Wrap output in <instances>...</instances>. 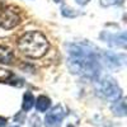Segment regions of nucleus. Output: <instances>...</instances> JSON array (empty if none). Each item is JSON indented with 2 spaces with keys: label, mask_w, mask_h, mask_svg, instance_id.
<instances>
[{
  "label": "nucleus",
  "mask_w": 127,
  "mask_h": 127,
  "mask_svg": "<svg viewBox=\"0 0 127 127\" xmlns=\"http://www.w3.org/2000/svg\"><path fill=\"white\" fill-rule=\"evenodd\" d=\"M67 54V67L72 74L90 79L99 76L100 59L90 43H70Z\"/></svg>",
  "instance_id": "1"
},
{
  "label": "nucleus",
  "mask_w": 127,
  "mask_h": 127,
  "mask_svg": "<svg viewBox=\"0 0 127 127\" xmlns=\"http://www.w3.org/2000/svg\"><path fill=\"white\" fill-rule=\"evenodd\" d=\"M48 47V39L38 31L27 32L18 39V50L31 59H39L45 56Z\"/></svg>",
  "instance_id": "2"
},
{
  "label": "nucleus",
  "mask_w": 127,
  "mask_h": 127,
  "mask_svg": "<svg viewBox=\"0 0 127 127\" xmlns=\"http://www.w3.org/2000/svg\"><path fill=\"white\" fill-rule=\"evenodd\" d=\"M97 93L99 97L108 102H116L122 98V89L109 75H102L97 78Z\"/></svg>",
  "instance_id": "3"
},
{
  "label": "nucleus",
  "mask_w": 127,
  "mask_h": 127,
  "mask_svg": "<svg viewBox=\"0 0 127 127\" xmlns=\"http://www.w3.org/2000/svg\"><path fill=\"white\" fill-rule=\"evenodd\" d=\"M20 23V15L17 9L6 5L0 8V27L3 29H12Z\"/></svg>",
  "instance_id": "4"
},
{
  "label": "nucleus",
  "mask_w": 127,
  "mask_h": 127,
  "mask_svg": "<svg viewBox=\"0 0 127 127\" xmlns=\"http://www.w3.org/2000/svg\"><path fill=\"white\" fill-rule=\"evenodd\" d=\"M67 116V109L64 105L59 104L48 111L45 116V126L46 127H60L64 118Z\"/></svg>",
  "instance_id": "5"
},
{
  "label": "nucleus",
  "mask_w": 127,
  "mask_h": 127,
  "mask_svg": "<svg viewBox=\"0 0 127 127\" xmlns=\"http://www.w3.org/2000/svg\"><path fill=\"white\" fill-rule=\"evenodd\" d=\"M108 45L113 46V47H126V32H121V33H116V34H109L107 41Z\"/></svg>",
  "instance_id": "6"
},
{
  "label": "nucleus",
  "mask_w": 127,
  "mask_h": 127,
  "mask_svg": "<svg viewBox=\"0 0 127 127\" xmlns=\"http://www.w3.org/2000/svg\"><path fill=\"white\" fill-rule=\"evenodd\" d=\"M111 111L117 117H125L126 116V100H125V98H120L118 100L113 102V104L111 105Z\"/></svg>",
  "instance_id": "7"
},
{
  "label": "nucleus",
  "mask_w": 127,
  "mask_h": 127,
  "mask_svg": "<svg viewBox=\"0 0 127 127\" xmlns=\"http://www.w3.org/2000/svg\"><path fill=\"white\" fill-rule=\"evenodd\" d=\"M34 105L38 112H47L51 107V99L46 95H39L37 99H34Z\"/></svg>",
  "instance_id": "8"
},
{
  "label": "nucleus",
  "mask_w": 127,
  "mask_h": 127,
  "mask_svg": "<svg viewBox=\"0 0 127 127\" xmlns=\"http://www.w3.org/2000/svg\"><path fill=\"white\" fill-rule=\"evenodd\" d=\"M14 59L13 51L6 46L0 45V64H10Z\"/></svg>",
  "instance_id": "9"
},
{
  "label": "nucleus",
  "mask_w": 127,
  "mask_h": 127,
  "mask_svg": "<svg viewBox=\"0 0 127 127\" xmlns=\"http://www.w3.org/2000/svg\"><path fill=\"white\" fill-rule=\"evenodd\" d=\"M105 62L108 64V65L113 66V67H120L122 64H125V59H121L122 55H116V54H105Z\"/></svg>",
  "instance_id": "10"
},
{
  "label": "nucleus",
  "mask_w": 127,
  "mask_h": 127,
  "mask_svg": "<svg viewBox=\"0 0 127 127\" xmlns=\"http://www.w3.org/2000/svg\"><path fill=\"white\" fill-rule=\"evenodd\" d=\"M34 105V97L31 92H26L23 94V103H22V109L28 112L33 108Z\"/></svg>",
  "instance_id": "11"
},
{
  "label": "nucleus",
  "mask_w": 127,
  "mask_h": 127,
  "mask_svg": "<svg viewBox=\"0 0 127 127\" xmlns=\"http://www.w3.org/2000/svg\"><path fill=\"white\" fill-rule=\"evenodd\" d=\"M61 13H62L64 17H66V18H74V17L78 15V13L75 12V10L71 9V8L67 6V5H62V6H61Z\"/></svg>",
  "instance_id": "12"
},
{
  "label": "nucleus",
  "mask_w": 127,
  "mask_h": 127,
  "mask_svg": "<svg viewBox=\"0 0 127 127\" xmlns=\"http://www.w3.org/2000/svg\"><path fill=\"white\" fill-rule=\"evenodd\" d=\"M29 127H41V123H39V118L37 117V116H32V117H31Z\"/></svg>",
  "instance_id": "13"
},
{
  "label": "nucleus",
  "mask_w": 127,
  "mask_h": 127,
  "mask_svg": "<svg viewBox=\"0 0 127 127\" xmlns=\"http://www.w3.org/2000/svg\"><path fill=\"white\" fill-rule=\"evenodd\" d=\"M117 3H118V0H100V4L103 6H111V5H114Z\"/></svg>",
  "instance_id": "14"
},
{
  "label": "nucleus",
  "mask_w": 127,
  "mask_h": 127,
  "mask_svg": "<svg viewBox=\"0 0 127 127\" xmlns=\"http://www.w3.org/2000/svg\"><path fill=\"white\" fill-rule=\"evenodd\" d=\"M89 1H90V0H75V3L79 4V5H81V6H83V5H87Z\"/></svg>",
  "instance_id": "15"
},
{
  "label": "nucleus",
  "mask_w": 127,
  "mask_h": 127,
  "mask_svg": "<svg viewBox=\"0 0 127 127\" xmlns=\"http://www.w3.org/2000/svg\"><path fill=\"white\" fill-rule=\"evenodd\" d=\"M5 125H6V118L0 117V127H4Z\"/></svg>",
  "instance_id": "16"
},
{
  "label": "nucleus",
  "mask_w": 127,
  "mask_h": 127,
  "mask_svg": "<svg viewBox=\"0 0 127 127\" xmlns=\"http://www.w3.org/2000/svg\"><path fill=\"white\" fill-rule=\"evenodd\" d=\"M54 1H55V3H60V1H61V0H54Z\"/></svg>",
  "instance_id": "17"
},
{
  "label": "nucleus",
  "mask_w": 127,
  "mask_h": 127,
  "mask_svg": "<svg viewBox=\"0 0 127 127\" xmlns=\"http://www.w3.org/2000/svg\"><path fill=\"white\" fill-rule=\"evenodd\" d=\"M66 127H74V126H72V125H69V126H66Z\"/></svg>",
  "instance_id": "18"
},
{
  "label": "nucleus",
  "mask_w": 127,
  "mask_h": 127,
  "mask_svg": "<svg viewBox=\"0 0 127 127\" xmlns=\"http://www.w3.org/2000/svg\"><path fill=\"white\" fill-rule=\"evenodd\" d=\"M12 127H19V126H12Z\"/></svg>",
  "instance_id": "19"
}]
</instances>
